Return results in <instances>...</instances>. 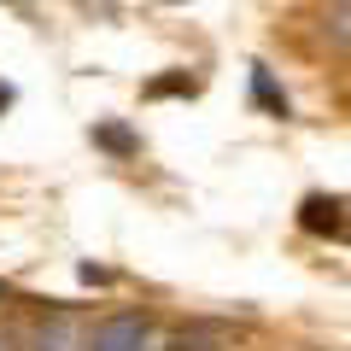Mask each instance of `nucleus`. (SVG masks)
Returning a JSON list of instances; mask_svg holds the SVG:
<instances>
[{
	"label": "nucleus",
	"instance_id": "1",
	"mask_svg": "<svg viewBox=\"0 0 351 351\" xmlns=\"http://www.w3.org/2000/svg\"><path fill=\"white\" fill-rule=\"evenodd\" d=\"M299 228L316 234V240H339L346 234V205H339V193H311L299 205Z\"/></svg>",
	"mask_w": 351,
	"mask_h": 351
},
{
	"label": "nucleus",
	"instance_id": "4",
	"mask_svg": "<svg viewBox=\"0 0 351 351\" xmlns=\"http://www.w3.org/2000/svg\"><path fill=\"white\" fill-rule=\"evenodd\" d=\"M252 100H258L269 117H287V94L276 88V76L263 71V64H252Z\"/></svg>",
	"mask_w": 351,
	"mask_h": 351
},
{
	"label": "nucleus",
	"instance_id": "7",
	"mask_svg": "<svg viewBox=\"0 0 351 351\" xmlns=\"http://www.w3.org/2000/svg\"><path fill=\"white\" fill-rule=\"evenodd\" d=\"M164 6H176V0H164Z\"/></svg>",
	"mask_w": 351,
	"mask_h": 351
},
{
	"label": "nucleus",
	"instance_id": "5",
	"mask_svg": "<svg viewBox=\"0 0 351 351\" xmlns=\"http://www.w3.org/2000/svg\"><path fill=\"white\" fill-rule=\"evenodd\" d=\"M193 88H199V82H193L188 71H170V76H152V82H147V100H188Z\"/></svg>",
	"mask_w": 351,
	"mask_h": 351
},
{
	"label": "nucleus",
	"instance_id": "6",
	"mask_svg": "<svg viewBox=\"0 0 351 351\" xmlns=\"http://www.w3.org/2000/svg\"><path fill=\"white\" fill-rule=\"evenodd\" d=\"M6 106H12V88H6V82H0V112H6Z\"/></svg>",
	"mask_w": 351,
	"mask_h": 351
},
{
	"label": "nucleus",
	"instance_id": "2",
	"mask_svg": "<svg viewBox=\"0 0 351 351\" xmlns=\"http://www.w3.org/2000/svg\"><path fill=\"white\" fill-rule=\"evenodd\" d=\"M147 316H112L106 328H94V339H88V351H141L147 346Z\"/></svg>",
	"mask_w": 351,
	"mask_h": 351
},
{
	"label": "nucleus",
	"instance_id": "3",
	"mask_svg": "<svg viewBox=\"0 0 351 351\" xmlns=\"http://www.w3.org/2000/svg\"><path fill=\"white\" fill-rule=\"evenodd\" d=\"M94 147L112 152V158H135V152H141V135H135L129 123H100V129H94Z\"/></svg>",
	"mask_w": 351,
	"mask_h": 351
},
{
	"label": "nucleus",
	"instance_id": "8",
	"mask_svg": "<svg viewBox=\"0 0 351 351\" xmlns=\"http://www.w3.org/2000/svg\"><path fill=\"white\" fill-rule=\"evenodd\" d=\"M0 293H6V287H0Z\"/></svg>",
	"mask_w": 351,
	"mask_h": 351
}]
</instances>
